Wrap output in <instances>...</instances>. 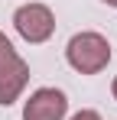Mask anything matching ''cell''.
<instances>
[{
  "label": "cell",
  "instance_id": "cell-1",
  "mask_svg": "<svg viewBox=\"0 0 117 120\" xmlns=\"http://www.w3.org/2000/svg\"><path fill=\"white\" fill-rule=\"evenodd\" d=\"M65 59L68 65L81 71V75H98L101 68H107L111 62V45L101 33H78L68 39V49H65Z\"/></svg>",
  "mask_w": 117,
  "mask_h": 120
},
{
  "label": "cell",
  "instance_id": "cell-2",
  "mask_svg": "<svg viewBox=\"0 0 117 120\" xmlns=\"http://www.w3.org/2000/svg\"><path fill=\"white\" fill-rule=\"evenodd\" d=\"M29 81V65L20 59V52L13 49V42L0 33V104H13L23 94Z\"/></svg>",
  "mask_w": 117,
  "mask_h": 120
},
{
  "label": "cell",
  "instance_id": "cell-3",
  "mask_svg": "<svg viewBox=\"0 0 117 120\" xmlns=\"http://www.w3.org/2000/svg\"><path fill=\"white\" fill-rule=\"evenodd\" d=\"M13 26L26 42H46L55 33V16L46 3H26L13 13Z\"/></svg>",
  "mask_w": 117,
  "mask_h": 120
},
{
  "label": "cell",
  "instance_id": "cell-4",
  "mask_svg": "<svg viewBox=\"0 0 117 120\" xmlns=\"http://www.w3.org/2000/svg\"><path fill=\"white\" fill-rule=\"evenodd\" d=\"M68 110V101L55 88H39L23 107V120H62Z\"/></svg>",
  "mask_w": 117,
  "mask_h": 120
},
{
  "label": "cell",
  "instance_id": "cell-5",
  "mask_svg": "<svg viewBox=\"0 0 117 120\" xmlns=\"http://www.w3.org/2000/svg\"><path fill=\"white\" fill-rule=\"evenodd\" d=\"M72 120H101V114H94V110H78Z\"/></svg>",
  "mask_w": 117,
  "mask_h": 120
},
{
  "label": "cell",
  "instance_id": "cell-6",
  "mask_svg": "<svg viewBox=\"0 0 117 120\" xmlns=\"http://www.w3.org/2000/svg\"><path fill=\"white\" fill-rule=\"evenodd\" d=\"M104 3H107V7H117V0H104Z\"/></svg>",
  "mask_w": 117,
  "mask_h": 120
},
{
  "label": "cell",
  "instance_id": "cell-7",
  "mask_svg": "<svg viewBox=\"0 0 117 120\" xmlns=\"http://www.w3.org/2000/svg\"><path fill=\"white\" fill-rule=\"evenodd\" d=\"M111 91H114V98H117V78H114V88H111Z\"/></svg>",
  "mask_w": 117,
  "mask_h": 120
}]
</instances>
